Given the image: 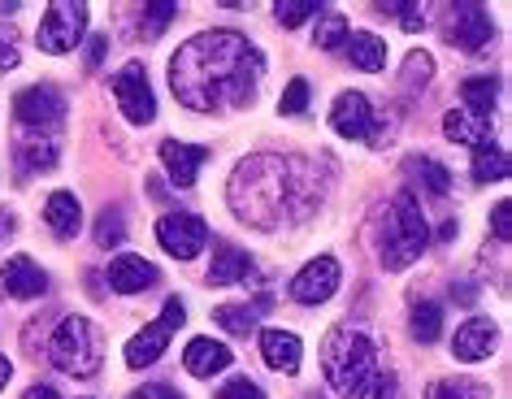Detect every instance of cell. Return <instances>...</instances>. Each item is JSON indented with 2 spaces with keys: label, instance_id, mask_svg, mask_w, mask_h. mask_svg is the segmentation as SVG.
<instances>
[{
  "label": "cell",
  "instance_id": "cell-32",
  "mask_svg": "<svg viewBox=\"0 0 512 399\" xmlns=\"http://www.w3.org/2000/svg\"><path fill=\"white\" fill-rule=\"evenodd\" d=\"M178 18V5H170V0H157V5H144V40H157V35L170 27V22Z\"/></svg>",
  "mask_w": 512,
  "mask_h": 399
},
{
  "label": "cell",
  "instance_id": "cell-29",
  "mask_svg": "<svg viewBox=\"0 0 512 399\" xmlns=\"http://www.w3.org/2000/svg\"><path fill=\"white\" fill-rule=\"evenodd\" d=\"M443 334V304H434V300H421L413 308V339L421 343H434Z\"/></svg>",
  "mask_w": 512,
  "mask_h": 399
},
{
  "label": "cell",
  "instance_id": "cell-35",
  "mask_svg": "<svg viewBox=\"0 0 512 399\" xmlns=\"http://www.w3.org/2000/svg\"><path fill=\"white\" fill-rule=\"evenodd\" d=\"M122 235H126L122 213H105V217H100V226H96V243H100V248H118Z\"/></svg>",
  "mask_w": 512,
  "mask_h": 399
},
{
  "label": "cell",
  "instance_id": "cell-24",
  "mask_svg": "<svg viewBox=\"0 0 512 399\" xmlns=\"http://www.w3.org/2000/svg\"><path fill=\"white\" fill-rule=\"evenodd\" d=\"M348 61L365 74L387 70V40H378L374 31H352L348 35Z\"/></svg>",
  "mask_w": 512,
  "mask_h": 399
},
{
  "label": "cell",
  "instance_id": "cell-15",
  "mask_svg": "<svg viewBox=\"0 0 512 399\" xmlns=\"http://www.w3.org/2000/svg\"><path fill=\"white\" fill-rule=\"evenodd\" d=\"M495 339H499V330H495L491 317H469L452 339V356L465 360V365H478V360H486L495 352Z\"/></svg>",
  "mask_w": 512,
  "mask_h": 399
},
{
  "label": "cell",
  "instance_id": "cell-19",
  "mask_svg": "<svg viewBox=\"0 0 512 399\" xmlns=\"http://www.w3.org/2000/svg\"><path fill=\"white\" fill-rule=\"evenodd\" d=\"M230 360H235V352L217 339H191L187 352H183V365H187L191 378H213V373L230 369Z\"/></svg>",
  "mask_w": 512,
  "mask_h": 399
},
{
  "label": "cell",
  "instance_id": "cell-27",
  "mask_svg": "<svg viewBox=\"0 0 512 399\" xmlns=\"http://www.w3.org/2000/svg\"><path fill=\"white\" fill-rule=\"evenodd\" d=\"M408 174H417L421 187H426L430 196H447V191H452V174H447L439 161H430V157H413L408 161Z\"/></svg>",
  "mask_w": 512,
  "mask_h": 399
},
{
  "label": "cell",
  "instance_id": "cell-26",
  "mask_svg": "<svg viewBox=\"0 0 512 399\" xmlns=\"http://www.w3.org/2000/svg\"><path fill=\"white\" fill-rule=\"evenodd\" d=\"M473 178H478V183H504L508 178V152L499 144L473 148Z\"/></svg>",
  "mask_w": 512,
  "mask_h": 399
},
{
  "label": "cell",
  "instance_id": "cell-5",
  "mask_svg": "<svg viewBox=\"0 0 512 399\" xmlns=\"http://www.w3.org/2000/svg\"><path fill=\"white\" fill-rule=\"evenodd\" d=\"M48 360L70 373V378H92V373H100V360H105V352H100V334L87 317H61V326L53 330V339H48Z\"/></svg>",
  "mask_w": 512,
  "mask_h": 399
},
{
  "label": "cell",
  "instance_id": "cell-6",
  "mask_svg": "<svg viewBox=\"0 0 512 399\" xmlns=\"http://www.w3.org/2000/svg\"><path fill=\"white\" fill-rule=\"evenodd\" d=\"M183 321H187V304L178 300V295H170V300H165V308H161V317L152 321V326L139 330L131 343H126V365H131V369H148V365H157L161 352L170 347L174 330L183 326Z\"/></svg>",
  "mask_w": 512,
  "mask_h": 399
},
{
  "label": "cell",
  "instance_id": "cell-30",
  "mask_svg": "<svg viewBox=\"0 0 512 399\" xmlns=\"http://www.w3.org/2000/svg\"><path fill=\"white\" fill-rule=\"evenodd\" d=\"M426 399H491V386L473 382V378H456V382H434Z\"/></svg>",
  "mask_w": 512,
  "mask_h": 399
},
{
  "label": "cell",
  "instance_id": "cell-9",
  "mask_svg": "<svg viewBox=\"0 0 512 399\" xmlns=\"http://www.w3.org/2000/svg\"><path fill=\"white\" fill-rule=\"evenodd\" d=\"M113 100L126 113V122H135V126H148L157 118V96H152L148 74L139 61H126L122 74H113Z\"/></svg>",
  "mask_w": 512,
  "mask_h": 399
},
{
  "label": "cell",
  "instance_id": "cell-23",
  "mask_svg": "<svg viewBox=\"0 0 512 399\" xmlns=\"http://www.w3.org/2000/svg\"><path fill=\"white\" fill-rule=\"evenodd\" d=\"M443 135L456 139V144L482 148V144H491V118H478V113H469V109H452L443 118Z\"/></svg>",
  "mask_w": 512,
  "mask_h": 399
},
{
  "label": "cell",
  "instance_id": "cell-21",
  "mask_svg": "<svg viewBox=\"0 0 512 399\" xmlns=\"http://www.w3.org/2000/svg\"><path fill=\"white\" fill-rule=\"evenodd\" d=\"M248 274H252V256L243 248H235V243H217L213 265H209L213 287H235V282H248Z\"/></svg>",
  "mask_w": 512,
  "mask_h": 399
},
{
  "label": "cell",
  "instance_id": "cell-11",
  "mask_svg": "<svg viewBox=\"0 0 512 399\" xmlns=\"http://www.w3.org/2000/svg\"><path fill=\"white\" fill-rule=\"evenodd\" d=\"M339 282H343V269L335 256H317V261H309L300 269L296 278H291V300L296 304H326L330 295L339 291Z\"/></svg>",
  "mask_w": 512,
  "mask_h": 399
},
{
  "label": "cell",
  "instance_id": "cell-25",
  "mask_svg": "<svg viewBox=\"0 0 512 399\" xmlns=\"http://www.w3.org/2000/svg\"><path fill=\"white\" fill-rule=\"evenodd\" d=\"M495 96H499V79H491V74H482V79H465V83H460V100H465L460 109L478 113V118H491Z\"/></svg>",
  "mask_w": 512,
  "mask_h": 399
},
{
  "label": "cell",
  "instance_id": "cell-16",
  "mask_svg": "<svg viewBox=\"0 0 512 399\" xmlns=\"http://www.w3.org/2000/svg\"><path fill=\"white\" fill-rule=\"evenodd\" d=\"M157 282H161L157 265L144 261V256L122 252V256H113V261H109V287L122 291V295H139V291L157 287Z\"/></svg>",
  "mask_w": 512,
  "mask_h": 399
},
{
  "label": "cell",
  "instance_id": "cell-7",
  "mask_svg": "<svg viewBox=\"0 0 512 399\" xmlns=\"http://www.w3.org/2000/svg\"><path fill=\"white\" fill-rule=\"evenodd\" d=\"M83 31H87V5L79 0H57V5H48V14L40 18V48L44 53H74V48L83 44Z\"/></svg>",
  "mask_w": 512,
  "mask_h": 399
},
{
  "label": "cell",
  "instance_id": "cell-17",
  "mask_svg": "<svg viewBox=\"0 0 512 399\" xmlns=\"http://www.w3.org/2000/svg\"><path fill=\"white\" fill-rule=\"evenodd\" d=\"M261 356L274 373H300L304 343H300V334H291V330H261Z\"/></svg>",
  "mask_w": 512,
  "mask_h": 399
},
{
  "label": "cell",
  "instance_id": "cell-38",
  "mask_svg": "<svg viewBox=\"0 0 512 399\" xmlns=\"http://www.w3.org/2000/svg\"><path fill=\"white\" fill-rule=\"evenodd\" d=\"M491 226H495V239H499V243H508V239H512V204H508V200H499V204H495Z\"/></svg>",
  "mask_w": 512,
  "mask_h": 399
},
{
  "label": "cell",
  "instance_id": "cell-41",
  "mask_svg": "<svg viewBox=\"0 0 512 399\" xmlns=\"http://www.w3.org/2000/svg\"><path fill=\"white\" fill-rule=\"evenodd\" d=\"M105 53H109V35H92V44H87V66H100L105 61Z\"/></svg>",
  "mask_w": 512,
  "mask_h": 399
},
{
  "label": "cell",
  "instance_id": "cell-31",
  "mask_svg": "<svg viewBox=\"0 0 512 399\" xmlns=\"http://www.w3.org/2000/svg\"><path fill=\"white\" fill-rule=\"evenodd\" d=\"M213 317L226 334H252L256 330V308L252 304H222Z\"/></svg>",
  "mask_w": 512,
  "mask_h": 399
},
{
  "label": "cell",
  "instance_id": "cell-20",
  "mask_svg": "<svg viewBox=\"0 0 512 399\" xmlns=\"http://www.w3.org/2000/svg\"><path fill=\"white\" fill-rule=\"evenodd\" d=\"M44 222L48 230H53L57 239H74L79 235V226H83V204L74 191H53L44 204Z\"/></svg>",
  "mask_w": 512,
  "mask_h": 399
},
{
  "label": "cell",
  "instance_id": "cell-1",
  "mask_svg": "<svg viewBox=\"0 0 512 399\" xmlns=\"http://www.w3.org/2000/svg\"><path fill=\"white\" fill-rule=\"evenodd\" d=\"M265 79V57L239 31H204L170 57V87L191 113L243 109Z\"/></svg>",
  "mask_w": 512,
  "mask_h": 399
},
{
  "label": "cell",
  "instance_id": "cell-39",
  "mask_svg": "<svg viewBox=\"0 0 512 399\" xmlns=\"http://www.w3.org/2000/svg\"><path fill=\"white\" fill-rule=\"evenodd\" d=\"M18 66V44H14V31L0 27V74H9Z\"/></svg>",
  "mask_w": 512,
  "mask_h": 399
},
{
  "label": "cell",
  "instance_id": "cell-40",
  "mask_svg": "<svg viewBox=\"0 0 512 399\" xmlns=\"http://www.w3.org/2000/svg\"><path fill=\"white\" fill-rule=\"evenodd\" d=\"M126 399H183V395H178L170 382H152V386H139V391L126 395Z\"/></svg>",
  "mask_w": 512,
  "mask_h": 399
},
{
  "label": "cell",
  "instance_id": "cell-10",
  "mask_svg": "<svg viewBox=\"0 0 512 399\" xmlns=\"http://www.w3.org/2000/svg\"><path fill=\"white\" fill-rule=\"evenodd\" d=\"M157 239L178 261H196L200 248L209 243V226H204V217H196V213H165L157 222Z\"/></svg>",
  "mask_w": 512,
  "mask_h": 399
},
{
  "label": "cell",
  "instance_id": "cell-8",
  "mask_svg": "<svg viewBox=\"0 0 512 399\" xmlns=\"http://www.w3.org/2000/svg\"><path fill=\"white\" fill-rule=\"evenodd\" d=\"M66 109H70L66 96H61L53 83H35L27 92H18V100H14L18 122L27 126V131H40V135H48L53 126L66 122Z\"/></svg>",
  "mask_w": 512,
  "mask_h": 399
},
{
  "label": "cell",
  "instance_id": "cell-33",
  "mask_svg": "<svg viewBox=\"0 0 512 399\" xmlns=\"http://www.w3.org/2000/svg\"><path fill=\"white\" fill-rule=\"evenodd\" d=\"M317 14H322V5H317V0H283V5L274 9V18L283 22V27H300V22H309Z\"/></svg>",
  "mask_w": 512,
  "mask_h": 399
},
{
  "label": "cell",
  "instance_id": "cell-22",
  "mask_svg": "<svg viewBox=\"0 0 512 399\" xmlns=\"http://www.w3.org/2000/svg\"><path fill=\"white\" fill-rule=\"evenodd\" d=\"M14 152H18V170H22V174H44V170H53L57 157H61V152H57V139H53V135H40V131H35V135H22L18 144H14Z\"/></svg>",
  "mask_w": 512,
  "mask_h": 399
},
{
  "label": "cell",
  "instance_id": "cell-28",
  "mask_svg": "<svg viewBox=\"0 0 512 399\" xmlns=\"http://www.w3.org/2000/svg\"><path fill=\"white\" fill-rule=\"evenodd\" d=\"M313 40H317V48H339L343 40H348V18L339 14V9H322L317 14V31H313Z\"/></svg>",
  "mask_w": 512,
  "mask_h": 399
},
{
  "label": "cell",
  "instance_id": "cell-36",
  "mask_svg": "<svg viewBox=\"0 0 512 399\" xmlns=\"http://www.w3.org/2000/svg\"><path fill=\"white\" fill-rule=\"evenodd\" d=\"M213 399H265V391L252 378H230L226 386H217Z\"/></svg>",
  "mask_w": 512,
  "mask_h": 399
},
{
  "label": "cell",
  "instance_id": "cell-34",
  "mask_svg": "<svg viewBox=\"0 0 512 399\" xmlns=\"http://www.w3.org/2000/svg\"><path fill=\"white\" fill-rule=\"evenodd\" d=\"M278 109H283L287 118H296V113L309 109V83H304V79H291L287 92H283V100H278Z\"/></svg>",
  "mask_w": 512,
  "mask_h": 399
},
{
  "label": "cell",
  "instance_id": "cell-13",
  "mask_svg": "<svg viewBox=\"0 0 512 399\" xmlns=\"http://www.w3.org/2000/svg\"><path fill=\"white\" fill-rule=\"evenodd\" d=\"M495 40V22L482 5H456L452 14V44L465 48V53H482L486 44Z\"/></svg>",
  "mask_w": 512,
  "mask_h": 399
},
{
  "label": "cell",
  "instance_id": "cell-18",
  "mask_svg": "<svg viewBox=\"0 0 512 399\" xmlns=\"http://www.w3.org/2000/svg\"><path fill=\"white\" fill-rule=\"evenodd\" d=\"M204 161H209V148H200V144H178V139H165V144H161V165L170 170V178L178 187L196 183V174H200Z\"/></svg>",
  "mask_w": 512,
  "mask_h": 399
},
{
  "label": "cell",
  "instance_id": "cell-12",
  "mask_svg": "<svg viewBox=\"0 0 512 399\" xmlns=\"http://www.w3.org/2000/svg\"><path fill=\"white\" fill-rule=\"evenodd\" d=\"M330 126L343 139H378V109L361 92H343L330 109Z\"/></svg>",
  "mask_w": 512,
  "mask_h": 399
},
{
  "label": "cell",
  "instance_id": "cell-37",
  "mask_svg": "<svg viewBox=\"0 0 512 399\" xmlns=\"http://www.w3.org/2000/svg\"><path fill=\"white\" fill-rule=\"evenodd\" d=\"M387 9L404 22V31H421V27H426V9H417L413 0H400V5H387Z\"/></svg>",
  "mask_w": 512,
  "mask_h": 399
},
{
  "label": "cell",
  "instance_id": "cell-4",
  "mask_svg": "<svg viewBox=\"0 0 512 399\" xmlns=\"http://www.w3.org/2000/svg\"><path fill=\"white\" fill-rule=\"evenodd\" d=\"M430 248V226L426 213L413 191H400L387 209V230H382V265L391 269H408L413 261H421V252Z\"/></svg>",
  "mask_w": 512,
  "mask_h": 399
},
{
  "label": "cell",
  "instance_id": "cell-42",
  "mask_svg": "<svg viewBox=\"0 0 512 399\" xmlns=\"http://www.w3.org/2000/svg\"><path fill=\"white\" fill-rule=\"evenodd\" d=\"M9 235H14V213H9V209H0V243H5Z\"/></svg>",
  "mask_w": 512,
  "mask_h": 399
},
{
  "label": "cell",
  "instance_id": "cell-14",
  "mask_svg": "<svg viewBox=\"0 0 512 399\" xmlns=\"http://www.w3.org/2000/svg\"><path fill=\"white\" fill-rule=\"evenodd\" d=\"M0 287H5V295H14V300H40L48 291V274L31 256H9L5 269H0Z\"/></svg>",
  "mask_w": 512,
  "mask_h": 399
},
{
  "label": "cell",
  "instance_id": "cell-3",
  "mask_svg": "<svg viewBox=\"0 0 512 399\" xmlns=\"http://www.w3.org/2000/svg\"><path fill=\"white\" fill-rule=\"evenodd\" d=\"M322 373L343 399H395V373L378 365V343L356 326H339L326 339Z\"/></svg>",
  "mask_w": 512,
  "mask_h": 399
},
{
  "label": "cell",
  "instance_id": "cell-43",
  "mask_svg": "<svg viewBox=\"0 0 512 399\" xmlns=\"http://www.w3.org/2000/svg\"><path fill=\"white\" fill-rule=\"evenodd\" d=\"M22 399H57V391H53V386H44V382H40V386H31V391L22 395Z\"/></svg>",
  "mask_w": 512,
  "mask_h": 399
},
{
  "label": "cell",
  "instance_id": "cell-44",
  "mask_svg": "<svg viewBox=\"0 0 512 399\" xmlns=\"http://www.w3.org/2000/svg\"><path fill=\"white\" fill-rule=\"evenodd\" d=\"M9 373H14V365H9L5 356H0V391H5V382H9Z\"/></svg>",
  "mask_w": 512,
  "mask_h": 399
},
{
  "label": "cell",
  "instance_id": "cell-2",
  "mask_svg": "<svg viewBox=\"0 0 512 399\" xmlns=\"http://www.w3.org/2000/svg\"><path fill=\"white\" fill-rule=\"evenodd\" d=\"M317 204V170L300 157H248L230 178V209L239 222L278 230L291 217H309Z\"/></svg>",
  "mask_w": 512,
  "mask_h": 399
}]
</instances>
